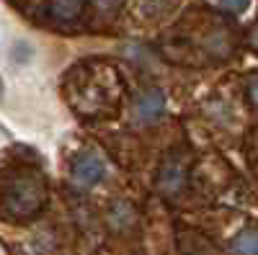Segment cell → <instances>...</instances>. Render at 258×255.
<instances>
[{
    "mask_svg": "<svg viewBox=\"0 0 258 255\" xmlns=\"http://www.w3.org/2000/svg\"><path fill=\"white\" fill-rule=\"evenodd\" d=\"M186 181H188V160L183 157V152H170L160 165L158 191L163 196H178Z\"/></svg>",
    "mask_w": 258,
    "mask_h": 255,
    "instance_id": "obj_3",
    "label": "cell"
},
{
    "mask_svg": "<svg viewBox=\"0 0 258 255\" xmlns=\"http://www.w3.org/2000/svg\"><path fill=\"white\" fill-rule=\"evenodd\" d=\"M106 176H109V165H106V160L93 150H85V152L75 155L73 162H70V181L80 191L96 188L98 183L106 181Z\"/></svg>",
    "mask_w": 258,
    "mask_h": 255,
    "instance_id": "obj_2",
    "label": "cell"
},
{
    "mask_svg": "<svg viewBox=\"0 0 258 255\" xmlns=\"http://www.w3.org/2000/svg\"><path fill=\"white\" fill-rule=\"evenodd\" d=\"M13 57H16L18 65H26L29 57H31V47L26 44V41H18V44L13 47Z\"/></svg>",
    "mask_w": 258,
    "mask_h": 255,
    "instance_id": "obj_8",
    "label": "cell"
},
{
    "mask_svg": "<svg viewBox=\"0 0 258 255\" xmlns=\"http://www.w3.org/2000/svg\"><path fill=\"white\" fill-rule=\"evenodd\" d=\"M47 204V188L39 178L18 176L0 199V214L13 222H26L36 217Z\"/></svg>",
    "mask_w": 258,
    "mask_h": 255,
    "instance_id": "obj_1",
    "label": "cell"
},
{
    "mask_svg": "<svg viewBox=\"0 0 258 255\" xmlns=\"http://www.w3.org/2000/svg\"><path fill=\"white\" fill-rule=\"evenodd\" d=\"M93 3L101 8V11H116L121 6V0H93Z\"/></svg>",
    "mask_w": 258,
    "mask_h": 255,
    "instance_id": "obj_10",
    "label": "cell"
},
{
    "mask_svg": "<svg viewBox=\"0 0 258 255\" xmlns=\"http://www.w3.org/2000/svg\"><path fill=\"white\" fill-rule=\"evenodd\" d=\"M85 0H49V16L54 21H75L83 16Z\"/></svg>",
    "mask_w": 258,
    "mask_h": 255,
    "instance_id": "obj_5",
    "label": "cell"
},
{
    "mask_svg": "<svg viewBox=\"0 0 258 255\" xmlns=\"http://www.w3.org/2000/svg\"><path fill=\"white\" fill-rule=\"evenodd\" d=\"M232 255H258V229L255 227H245L232 240Z\"/></svg>",
    "mask_w": 258,
    "mask_h": 255,
    "instance_id": "obj_6",
    "label": "cell"
},
{
    "mask_svg": "<svg viewBox=\"0 0 258 255\" xmlns=\"http://www.w3.org/2000/svg\"><path fill=\"white\" fill-rule=\"evenodd\" d=\"M250 41H253V47H255V49H258V29H255V31H253V34H250Z\"/></svg>",
    "mask_w": 258,
    "mask_h": 255,
    "instance_id": "obj_11",
    "label": "cell"
},
{
    "mask_svg": "<svg viewBox=\"0 0 258 255\" xmlns=\"http://www.w3.org/2000/svg\"><path fill=\"white\" fill-rule=\"evenodd\" d=\"M245 93H248L250 106H255V109H258V75H250V77H248V82H245Z\"/></svg>",
    "mask_w": 258,
    "mask_h": 255,
    "instance_id": "obj_9",
    "label": "cell"
},
{
    "mask_svg": "<svg viewBox=\"0 0 258 255\" xmlns=\"http://www.w3.org/2000/svg\"><path fill=\"white\" fill-rule=\"evenodd\" d=\"M248 6H250V0H220V8L227 11V13H232V16L245 13Z\"/></svg>",
    "mask_w": 258,
    "mask_h": 255,
    "instance_id": "obj_7",
    "label": "cell"
},
{
    "mask_svg": "<svg viewBox=\"0 0 258 255\" xmlns=\"http://www.w3.org/2000/svg\"><path fill=\"white\" fill-rule=\"evenodd\" d=\"M165 114V93L160 88H145L132 103V119L140 126H153Z\"/></svg>",
    "mask_w": 258,
    "mask_h": 255,
    "instance_id": "obj_4",
    "label": "cell"
}]
</instances>
